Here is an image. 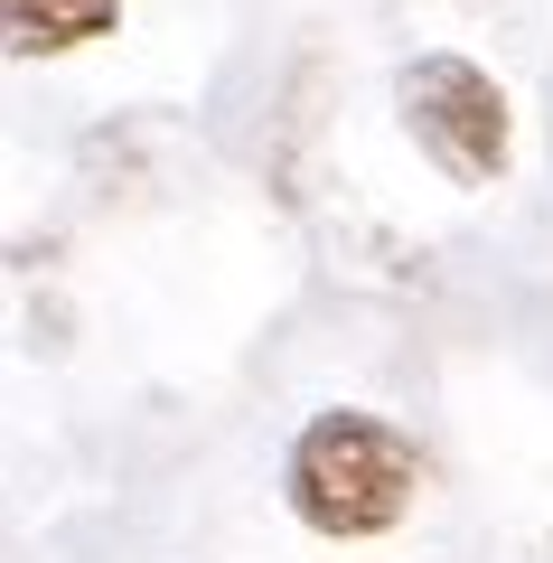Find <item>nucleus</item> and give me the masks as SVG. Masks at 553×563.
<instances>
[{
  "label": "nucleus",
  "mask_w": 553,
  "mask_h": 563,
  "mask_svg": "<svg viewBox=\"0 0 553 563\" xmlns=\"http://www.w3.org/2000/svg\"><path fill=\"white\" fill-rule=\"evenodd\" d=\"M395 113H403V132H413V151L451 188H497L507 179L516 113H507V85H497L488 66L451 57V47H422L395 76Z\"/></svg>",
  "instance_id": "nucleus-2"
},
{
  "label": "nucleus",
  "mask_w": 553,
  "mask_h": 563,
  "mask_svg": "<svg viewBox=\"0 0 553 563\" xmlns=\"http://www.w3.org/2000/svg\"><path fill=\"white\" fill-rule=\"evenodd\" d=\"M0 20H10L20 57H66V47L103 38L122 20V0H0Z\"/></svg>",
  "instance_id": "nucleus-3"
},
{
  "label": "nucleus",
  "mask_w": 553,
  "mask_h": 563,
  "mask_svg": "<svg viewBox=\"0 0 553 563\" xmlns=\"http://www.w3.org/2000/svg\"><path fill=\"white\" fill-rule=\"evenodd\" d=\"M281 488H291V517L310 526V536L356 544V536L403 526V507H413V488H422V461H413V442H403L385 413L338 404V413H319L291 442Z\"/></svg>",
  "instance_id": "nucleus-1"
}]
</instances>
